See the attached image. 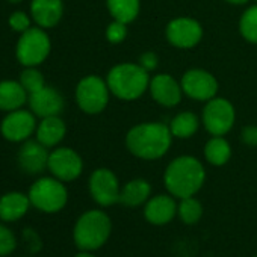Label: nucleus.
Returning a JSON list of instances; mask_svg holds the SVG:
<instances>
[{
  "label": "nucleus",
  "instance_id": "nucleus-1",
  "mask_svg": "<svg viewBox=\"0 0 257 257\" xmlns=\"http://www.w3.org/2000/svg\"><path fill=\"white\" fill-rule=\"evenodd\" d=\"M173 138L168 124L158 121L141 122L127 132L125 147L138 159L156 161L168 153Z\"/></svg>",
  "mask_w": 257,
  "mask_h": 257
},
{
  "label": "nucleus",
  "instance_id": "nucleus-2",
  "mask_svg": "<svg viewBox=\"0 0 257 257\" xmlns=\"http://www.w3.org/2000/svg\"><path fill=\"white\" fill-rule=\"evenodd\" d=\"M204 180V165L194 156H179L173 159L164 173V185L168 194L179 200L194 197L203 188Z\"/></svg>",
  "mask_w": 257,
  "mask_h": 257
},
{
  "label": "nucleus",
  "instance_id": "nucleus-3",
  "mask_svg": "<svg viewBox=\"0 0 257 257\" xmlns=\"http://www.w3.org/2000/svg\"><path fill=\"white\" fill-rule=\"evenodd\" d=\"M106 83L112 95L124 101L138 100L150 86V73L140 64L122 62L112 67L107 73Z\"/></svg>",
  "mask_w": 257,
  "mask_h": 257
},
{
  "label": "nucleus",
  "instance_id": "nucleus-4",
  "mask_svg": "<svg viewBox=\"0 0 257 257\" xmlns=\"http://www.w3.org/2000/svg\"><path fill=\"white\" fill-rule=\"evenodd\" d=\"M112 221L103 210L91 209L79 216L73 230V239L80 251H95L110 237Z\"/></svg>",
  "mask_w": 257,
  "mask_h": 257
},
{
  "label": "nucleus",
  "instance_id": "nucleus-5",
  "mask_svg": "<svg viewBox=\"0 0 257 257\" xmlns=\"http://www.w3.org/2000/svg\"><path fill=\"white\" fill-rule=\"evenodd\" d=\"M28 195H29L31 204L44 213H56L62 210L68 201L67 188L56 177L38 179L31 186Z\"/></svg>",
  "mask_w": 257,
  "mask_h": 257
},
{
  "label": "nucleus",
  "instance_id": "nucleus-6",
  "mask_svg": "<svg viewBox=\"0 0 257 257\" xmlns=\"http://www.w3.org/2000/svg\"><path fill=\"white\" fill-rule=\"evenodd\" d=\"M234 119H236L234 106L227 98L216 95L212 100L206 101L201 115V122L212 137L227 135L234 125Z\"/></svg>",
  "mask_w": 257,
  "mask_h": 257
},
{
  "label": "nucleus",
  "instance_id": "nucleus-7",
  "mask_svg": "<svg viewBox=\"0 0 257 257\" xmlns=\"http://www.w3.org/2000/svg\"><path fill=\"white\" fill-rule=\"evenodd\" d=\"M109 86L98 76H86L76 86L77 106L89 115L100 113L109 103Z\"/></svg>",
  "mask_w": 257,
  "mask_h": 257
},
{
  "label": "nucleus",
  "instance_id": "nucleus-8",
  "mask_svg": "<svg viewBox=\"0 0 257 257\" xmlns=\"http://www.w3.org/2000/svg\"><path fill=\"white\" fill-rule=\"evenodd\" d=\"M52 49L43 28H29L17 43V59L26 67H37L46 61Z\"/></svg>",
  "mask_w": 257,
  "mask_h": 257
},
{
  "label": "nucleus",
  "instance_id": "nucleus-9",
  "mask_svg": "<svg viewBox=\"0 0 257 257\" xmlns=\"http://www.w3.org/2000/svg\"><path fill=\"white\" fill-rule=\"evenodd\" d=\"M89 194L101 207H109L119 203L121 186L115 173L107 168L95 170L89 177Z\"/></svg>",
  "mask_w": 257,
  "mask_h": 257
},
{
  "label": "nucleus",
  "instance_id": "nucleus-10",
  "mask_svg": "<svg viewBox=\"0 0 257 257\" xmlns=\"http://www.w3.org/2000/svg\"><path fill=\"white\" fill-rule=\"evenodd\" d=\"M183 94L197 101H209L218 94V80L215 76L203 68L188 70L180 80Z\"/></svg>",
  "mask_w": 257,
  "mask_h": 257
},
{
  "label": "nucleus",
  "instance_id": "nucleus-11",
  "mask_svg": "<svg viewBox=\"0 0 257 257\" xmlns=\"http://www.w3.org/2000/svg\"><path fill=\"white\" fill-rule=\"evenodd\" d=\"M167 41L177 49H192L203 38V26L191 17H177L167 25Z\"/></svg>",
  "mask_w": 257,
  "mask_h": 257
},
{
  "label": "nucleus",
  "instance_id": "nucleus-12",
  "mask_svg": "<svg viewBox=\"0 0 257 257\" xmlns=\"http://www.w3.org/2000/svg\"><path fill=\"white\" fill-rule=\"evenodd\" d=\"M47 168L61 182H73L83 171L82 158L68 147H59L49 156Z\"/></svg>",
  "mask_w": 257,
  "mask_h": 257
},
{
  "label": "nucleus",
  "instance_id": "nucleus-13",
  "mask_svg": "<svg viewBox=\"0 0 257 257\" xmlns=\"http://www.w3.org/2000/svg\"><path fill=\"white\" fill-rule=\"evenodd\" d=\"M37 127L35 116L29 110H13L2 121V135L13 143H20L28 140Z\"/></svg>",
  "mask_w": 257,
  "mask_h": 257
},
{
  "label": "nucleus",
  "instance_id": "nucleus-14",
  "mask_svg": "<svg viewBox=\"0 0 257 257\" xmlns=\"http://www.w3.org/2000/svg\"><path fill=\"white\" fill-rule=\"evenodd\" d=\"M149 91L152 98L164 107H174L182 101V85L167 73H159L150 79Z\"/></svg>",
  "mask_w": 257,
  "mask_h": 257
},
{
  "label": "nucleus",
  "instance_id": "nucleus-15",
  "mask_svg": "<svg viewBox=\"0 0 257 257\" xmlns=\"http://www.w3.org/2000/svg\"><path fill=\"white\" fill-rule=\"evenodd\" d=\"M177 216V203L170 194L150 197L144 204V218L153 225H165Z\"/></svg>",
  "mask_w": 257,
  "mask_h": 257
},
{
  "label": "nucleus",
  "instance_id": "nucleus-16",
  "mask_svg": "<svg viewBox=\"0 0 257 257\" xmlns=\"http://www.w3.org/2000/svg\"><path fill=\"white\" fill-rule=\"evenodd\" d=\"M29 106L32 112L41 118L56 116L64 109V97L52 86H44L40 91L29 94Z\"/></svg>",
  "mask_w": 257,
  "mask_h": 257
},
{
  "label": "nucleus",
  "instance_id": "nucleus-17",
  "mask_svg": "<svg viewBox=\"0 0 257 257\" xmlns=\"http://www.w3.org/2000/svg\"><path fill=\"white\" fill-rule=\"evenodd\" d=\"M50 153L38 140L28 141L19 152V165L28 174H38L47 168Z\"/></svg>",
  "mask_w": 257,
  "mask_h": 257
},
{
  "label": "nucleus",
  "instance_id": "nucleus-18",
  "mask_svg": "<svg viewBox=\"0 0 257 257\" xmlns=\"http://www.w3.org/2000/svg\"><path fill=\"white\" fill-rule=\"evenodd\" d=\"M31 13L35 23L43 29H50L59 23L64 14L62 0H32Z\"/></svg>",
  "mask_w": 257,
  "mask_h": 257
},
{
  "label": "nucleus",
  "instance_id": "nucleus-19",
  "mask_svg": "<svg viewBox=\"0 0 257 257\" xmlns=\"http://www.w3.org/2000/svg\"><path fill=\"white\" fill-rule=\"evenodd\" d=\"M29 207V195L22 192H8L4 197H0V219L5 222H14L23 218Z\"/></svg>",
  "mask_w": 257,
  "mask_h": 257
},
{
  "label": "nucleus",
  "instance_id": "nucleus-20",
  "mask_svg": "<svg viewBox=\"0 0 257 257\" xmlns=\"http://www.w3.org/2000/svg\"><path fill=\"white\" fill-rule=\"evenodd\" d=\"M152 195V185L146 179L128 180L121 188L119 203L127 207H140L144 206Z\"/></svg>",
  "mask_w": 257,
  "mask_h": 257
},
{
  "label": "nucleus",
  "instance_id": "nucleus-21",
  "mask_svg": "<svg viewBox=\"0 0 257 257\" xmlns=\"http://www.w3.org/2000/svg\"><path fill=\"white\" fill-rule=\"evenodd\" d=\"M67 134L65 122L56 116H46L37 127V140L46 146V147H55L58 146Z\"/></svg>",
  "mask_w": 257,
  "mask_h": 257
},
{
  "label": "nucleus",
  "instance_id": "nucleus-22",
  "mask_svg": "<svg viewBox=\"0 0 257 257\" xmlns=\"http://www.w3.org/2000/svg\"><path fill=\"white\" fill-rule=\"evenodd\" d=\"M28 98V91L23 88L20 82H0V109L2 110H17L26 103Z\"/></svg>",
  "mask_w": 257,
  "mask_h": 257
},
{
  "label": "nucleus",
  "instance_id": "nucleus-23",
  "mask_svg": "<svg viewBox=\"0 0 257 257\" xmlns=\"http://www.w3.org/2000/svg\"><path fill=\"white\" fill-rule=\"evenodd\" d=\"M106 7L113 20L131 25L141 11V0H106Z\"/></svg>",
  "mask_w": 257,
  "mask_h": 257
},
{
  "label": "nucleus",
  "instance_id": "nucleus-24",
  "mask_svg": "<svg viewBox=\"0 0 257 257\" xmlns=\"http://www.w3.org/2000/svg\"><path fill=\"white\" fill-rule=\"evenodd\" d=\"M168 125H170V131H171L174 138L188 140L197 134L198 127H200V119L194 112L183 110V112H179L171 119V122Z\"/></svg>",
  "mask_w": 257,
  "mask_h": 257
},
{
  "label": "nucleus",
  "instance_id": "nucleus-25",
  "mask_svg": "<svg viewBox=\"0 0 257 257\" xmlns=\"http://www.w3.org/2000/svg\"><path fill=\"white\" fill-rule=\"evenodd\" d=\"M204 159L213 167L225 165L231 158V147L224 137H212L204 146Z\"/></svg>",
  "mask_w": 257,
  "mask_h": 257
},
{
  "label": "nucleus",
  "instance_id": "nucleus-26",
  "mask_svg": "<svg viewBox=\"0 0 257 257\" xmlns=\"http://www.w3.org/2000/svg\"><path fill=\"white\" fill-rule=\"evenodd\" d=\"M177 216L188 225L197 224L203 216V204L195 198V195L182 198L177 203Z\"/></svg>",
  "mask_w": 257,
  "mask_h": 257
},
{
  "label": "nucleus",
  "instance_id": "nucleus-27",
  "mask_svg": "<svg viewBox=\"0 0 257 257\" xmlns=\"http://www.w3.org/2000/svg\"><path fill=\"white\" fill-rule=\"evenodd\" d=\"M239 32L251 44H257V4L245 10L239 19Z\"/></svg>",
  "mask_w": 257,
  "mask_h": 257
},
{
  "label": "nucleus",
  "instance_id": "nucleus-28",
  "mask_svg": "<svg viewBox=\"0 0 257 257\" xmlns=\"http://www.w3.org/2000/svg\"><path fill=\"white\" fill-rule=\"evenodd\" d=\"M20 83L28 91V94H34V92H37V91H40L41 88L46 86L44 76L35 67H28L20 74Z\"/></svg>",
  "mask_w": 257,
  "mask_h": 257
},
{
  "label": "nucleus",
  "instance_id": "nucleus-29",
  "mask_svg": "<svg viewBox=\"0 0 257 257\" xmlns=\"http://www.w3.org/2000/svg\"><path fill=\"white\" fill-rule=\"evenodd\" d=\"M16 246H17V239L13 230L4 224H0V257L11 254L16 249Z\"/></svg>",
  "mask_w": 257,
  "mask_h": 257
},
{
  "label": "nucleus",
  "instance_id": "nucleus-30",
  "mask_svg": "<svg viewBox=\"0 0 257 257\" xmlns=\"http://www.w3.org/2000/svg\"><path fill=\"white\" fill-rule=\"evenodd\" d=\"M127 25L125 23H121V22H116L113 20L112 23L107 25L106 28V40L110 43V44H119L122 43L125 38H127Z\"/></svg>",
  "mask_w": 257,
  "mask_h": 257
},
{
  "label": "nucleus",
  "instance_id": "nucleus-31",
  "mask_svg": "<svg viewBox=\"0 0 257 257\" xmlns=\"http://www.w3.org/2000/svg\"><path fill=\"white\" fill-rule=\"evenodd\" d=\"M10 26L13 28V31L16 32H26L31 28V19L28 17V14L17 11L10 17Z\"/></svg>",
  "mask_w": 257,
  "mask_h": 257
},
{
  "label": "nucleus",
  "instance_id": "nucleus-32",
  "mask_svg": "<svg viewBox=\"0 0 257 257\" xmlns=\"http://www.w3.org/2000/svg\"><path fill=\"white\" fill-rule=\"evenodd\" d=\"M240 141L248 147H257V125H245L240 131Z\"/></svg>",
  "mask_w": 257,
  "mask_h": 257
},
{
  "label": "nucleus",
  "instance_id": "nucleus-33",
  "mask_svg": "<svg viewBox=\"0 0 257 257\" xmlns=\"http://www.w3.org/2000/svg\"><path fill=\"white\" fill-rule=\"evenodd\" d=\"M144 70H147L149 73L156 70L158 68V64H159V58L155 52H144L141 56H140V62H138Z\"/></svg>",
  "mask_w": 257,
  "mask_h": 257
},
{
  "label": "nucleus",
  "instance_id": "nucleus-34",
  "mask_svg": "<svg viewBox=\"0 0 257 257\" xmlns=\"http://www.w3.org/2000/svg\"><path fill=\"white\" fill-rule=\"evenodd\" d=\"M227 4H230V5H245V4H248L249 0H225Z\"/></svg>",
  "mask_w": 257,
  "mask_h": 257
},
{
  "label": "nucleus",
  "instance_id": "nucleus-35",
  "mask_svg": "<svg viewBox=\"0 0 257 257\" xmlns=\"http://www.w3.org/2000/svg\"><path fill=\"white\" fill-rule=\"evenodd\" d=\"M76 257H95V255L92 254V251H79Z\"/></svg>",
  "mask_w": 257,
  "mask_h": 257
},
{
  "label": "nucleus",
  "instance_id": "nucleus-36",
  "mask_svg": "<svg viewBox=\"0 0 257 257\" xmlns=\"http://www.w3.org/2000/svg\"><path fill=\"white\" fill-rule=\"evenodd\" d=\"M10 2H13V4H17V2H20V0H10Z\"/></svg>",
  "mask_w": 257,
  "mask_h": 257
},
{
  "label": "nucleus",
  "instance_id": "nucleus-37",
  "mask_svg": "<svg viewBox=\"0 0 257 257\" xmlns=\"http://www.w3.org/2000/svg\"><path fill=\"white\" fill-rule=\"evenodd\" d=\"M255 4H257V0H255Z\"/></svg>",
  "mask_w": 257,
  "mask_h": 257
}]
</instances>
